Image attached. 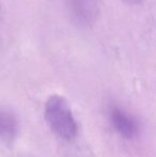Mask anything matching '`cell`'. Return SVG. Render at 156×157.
Instances as JSON below:
<instances>
[{
	"instance_id": "cell-5",
	"label": "cell",
	"mask_w": 156,
	"mask_h": 157,
	"mask_svg": "<svg viewBox=\"0 0 156 157\" xmlns=\"http://www.w3.org/2000/svg\"><path fill=\"white\" fill-rule=\"evenodd\" d=\"M123 1L128 4V6H138V4L142 3L143 0H123Z\"/></svg>"
},
{
	"instance_id": "cell-2",
	"label": "cell",
	"mask_w": 156,
	"mask_h": 157,
	"mask_svg": "<svg viewBox=\"0 0 156 157\" xmlns=\"http://www.w3.org/2000/svg\"><path fill=\"white\" fill-rule=\"evenodd\" d=\"M72 21L80 27H91L101 12L100 0H65Z\"/></svg>"
},
{
	"instance_id": "cell-4",
	"label": "cell",
	"mask_w": 156,
	"mask_h": 157,
	"mask_svg": "<svg viewBox=\"0 0 156 157\" xmlns=\"http://www.w3.org/2000/svg\"><path fill=\"white\" fill-rule=\"evenodd\" d=\"M17 119L8 108L0 107V139L12 141L17 134Z\"/></svg>"
},
{
	"instance_id": "cell-3",
	"label": "cell",
	"mask_w": 156,
	"mask_h": 157,
	"mask_svg": "<svg viewBox=\"0 0 156 157\" xmlns=\"http://www.w3.org/2000/svg\"><path fill=\"white\" fill-rule=\"evenodd\" d=\"M110 121L116 130L125 139H133L139 132V126L135 118L123 109L113 107L110 109Z\"/></svg>"
},
{
	"instance_id": "cell-1",
	"label": "cell",
	"mask_w": 156,
	"mask_h": 157,
	"mask_svg": "<svg viewBox=\"0 0 156 157\" xmlns=\"http://www.w3.org/2000/svg\"><path fill=\"white\" fill-rule=\"evenodd\" d=\"M45 119L60 138L71 140L77 135V123L65 99L58 95L49 97L45 106Z\"/></svg>"
}]
</instances>
